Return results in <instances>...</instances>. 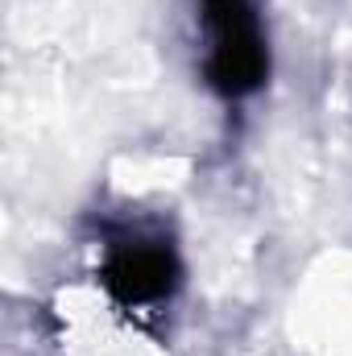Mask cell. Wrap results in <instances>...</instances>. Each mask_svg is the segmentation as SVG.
Masks as SVG:
<instances>
[{
    "mask_svg": "<svg viewBox=\"0 0 352 356\" xmlns=\"http://www.w3.org/2000/svg\"><path fill=\"white\" fill-rule=\"evenodd\" d=\"M203 21L216 33L207 79L220 95H249L262 88L269 58L249 0H203Z\"/></svg>",
    "mask_w": 352,
    "mask_h": 356,
    "instance_id": "cell-1",
    "label": "cell"
},
{
    "mask_svg": "<svg viewBox=\"0 0 352 356\" xmlns=\"http://www.w3.org/2000/svg\"><path fill=\"white\" fill-rule=\"evenodd\" d=\"M175 257L170 249H158V245H133V249H120L108 266H104V286L112 290V298L120 302H154L162 294H170L175 286Z\"/></svg>",
    "mask_w": 352,
    "mask_h": 356,
    "instance_id": "cell-2",
    "label": "cell"
}]
</instances>
